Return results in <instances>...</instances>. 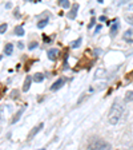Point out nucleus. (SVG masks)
Wrapping results in <instances>:
<instances>
[{
	"instance_id": "17",
	"label": "nucleus",
	"mask_w": 133,
	"mask_h": 150,
	"mask_svg": "<svg viewBox=\"0 0 133 150\" xmlns=\"http://www.w3.org/2000/svg\"><path fill=\"white\" fill-rule=\"evenodd\" d=\"M59 4H60L63 8H69V1L68 0H59Z\"/></svg>"
},
{
	"instance_id": "7",
	"label": "nucleus",
	"mask_w": 133,
	"mask_h": 150,
	"mask_svg": "<svg viewBox=\"0 0 133 150\" xmlns=\"http://www.w3.org/2000/svg\"><path fill=\"white\" fill-rule=\"evenodd\" d=\"M122 39H124L125 42H128V43H132L133 42V32L130 30L125 31V34L122 35Z\"/></svg>"
},
{
	"instance_id": "27",
	"label": "nucleus",
	"mask_w": 133,
	"mask_h": 150,
	"mask_svg": "<svg viewBox=\"0 0 133 150\" xmlns=\"http://www.w3.org/2000/svg\"><path fill=\"white\" fill-rule=\"evenodd\" d=\"M17 47H19V48H24V44L21 42H19V43H17Z\"/></svg>"
},
{
	"instance_id": "3",
	"label": "nucleus",
	"mask_w": 133,
	"mask_h": 150,
	"mask_svg": "<svg viewBox=\"0 0 133 150\" xmlns=\"http://www.w3.org/2000/svg\"><path fill=\"white\" fill-rule=\"evenodd\" d=\"M43 126H44V123H39L37 126H35V127H33V129H32V130H31V131H29V134H28V137H27V139H28V141H31V139L33 138L35 135L37 134L39 131L41 130V129H43Z\"/></svg>"
},
{
	"instance_id": "14",
	"label": "nucleus",
	"mask_w": 133,
	"mask_h": 150,
	"mask_svg": "<svg viewBox=\"0 0 133 150\" xmlns=\"http://www.w3.org/2000/svg\"><path fill=\"white\" fill-rule=\"evenodd\" d=\"M23 113H24V109H20L19 111H17V114H16V115L13 117V119H12V123H16V122H17V121H19V118L21 117V114H23Z\"/></svg>"
},
{
	"instance_id": "31",
	"label": "nucleus",
	"mask_w": 133,
	"mask_h": 150,
	"mask_svg": "<svg viewBox=\"0 0 133 150\" xmlns=\"http://www.w3.org/2000/svg\"><path fill=\"white\" fill-rule=\"evenodd\" d=\"M40 150H45V149H40Z\"/></svg>"
},
{
	"instance_id": "4",
	"label": "nucleus",
	"mask_w": 133,
	"mask_h": 150,
	"mask_svg": "<svg viewBox=\"0 0 133 150\" xmlns=\"http://www.w3.org/2000/svg\"><path fill=\"white\" fill-rule=\"evenodd\" d=\"M64 83H65V78H60V79H57V81L51 86V90H52V91H57L59 89H61V87L64 86Z\"/></svg>"
},
{
	"instance_id": "8",
	"label": "nucleus",
	"mask_w": 133,
	"mask_h": 150,
	"mask_svg": "<svg viewBox=\"0 0 133 150\" xmlns=\"http://www.w3.org/2000/svg\"><path fill=\"white\" fill-rule=\"evenodd\" d=\"M32 81L36 82V83H41V82L44 81V75H43L41 73H36L33 77H32Z\"/></svg>"
},
{
	"instance_id": "18",
	"label": "nucleus",
	"mask_w": 133,
	"mask_h": 150,
	"mask_svg": "<svg viewBox=\"0 0 133 150\" xmlns=\"http://www.w3.org/2000/svg\"><path fill=\"white\" fill-rule=\"evenodd\" d=\"M103 75H105V70H97V71H96V75H95V77L96 78H101V77H103Z\"/></svg>"
},
{
	"instance_id": "23",
	"label": "nucleus",
	"mask_w": 133,
	"mask_h": 150,
	"mask_svg": "<svg viewBox=\"0 0 133 150\" xmlns=\"http://www.w3.org/2000/svg\"><path fill=\"white\" fill-rule=\"evenodd\" d=\"M132 79H133V71L129 74H126V81H132Z\"/></svg>"
},
{
	"instance_id": "24",
	"label": "nucleus",
	"mask_w": 133,
	"mask_h": 150,
	"mask_svg": "<svg viewBox=\"0 0 133 150\" xmlns=\"http://www.w3.org/2000/svg\"><path fill=\"white\" fill-rule=\"evenodd\" d=\"M93 26H95V18H93V19L91 20V23H89V26H88V28H92V27H93Z\"/></svg>"
},
{
	"instance_id": "2",
	"label": "nucleus",
	"mask_w": 133,
	"mask_h": 150,
	"mask_svg": "<svg viewBox=\"0 0 133 150\" xmlns=\"http://www.w3.org/2000/svg\"><path fill=\"white\" fill-rule=\"evenodd\" d=\"M89 150H110L112 149V145L109 142H106L104 139H95L89 143L88 146Z\"/></svg>"
},
{
	"instance_id": "10",
	"label": "nucleus",
	"mask_w": 133,
	"mask_h": 150,
	"mask_svg": "<svg viewBox=\"0 0 133 150\" xmlns=\"http://www.w3.org/2000/svg\"><path fill=\"white\" fill-rule=\"evenodd\" d=\"M118 26H120V24H118V22H117V20H114L113 24H112V28H110V35H112V36H114V35L117 34Z\"/></svg>"
},
{
	"instance_id": "5",
	"label": "nucleus",
	"mask_w": 133,
	"mask_h": 150,
	"mask_svg": "<svg viewBox=\"0 0 133 150\" xmlns=\"http://www.w3.org/2000/svg\"><path fill=\"white\" fill-rule=\"evenodd\" d=\"M77 11H79V4L75 3L72 5V8H71V11L68 12V19L73 20V19H76V15H77Z\"/></svg>"
},
{
	"instance_id": "25",
	"label": "nucleus",
	"mask_w": 133,
	"mask_h": 150,
	"mask_svg": "<svg viewBox=\"0 0 133 150\" xmlns=\"http://www.w3.org/2000/svg\"><path fill=\"white\" fill-rule=\"evenodd\" d=\"M95 54L96 55H100V54H103V51L100 50V48H97V50H95Z\"/></svg>"
},
{
	"instance_id": "29",
	"label": "nucleus",
	"mask_w": 133,
	"mask_h": 150,
	"mask_svg": "<svg viewBox=\"0 0 133 150\" xmlns=\"http://www.w3.org/2000/svg\"><path fill=\"white\" fill-rule=\"evenodd\" d=\"M11 7H12L11 3H7V4H5V8H11Z\"/></svg>"
},
{
	"instance_id": "11",
	"label": "nucleus",
	"mask_w": 133,
	"mask_h": 150,
	"mask_svg": "<svg viewBox=\"0 0 133 150\" xmlns=\"http://www.w3.org/2000/svg\"><path fill=\"white\" fill-rule=\"evenodd\" d=\"M4 52H5V55H12V52H13V46H12L11 43L5 44V47H4Z\"/></svg>"
},
{
	"instance_id": "30",
	"label": "nucleus",
	"mask_w": 133,
	"mask_h": 150,
	"mask_svg": "<svg viewBox=\"0 0 133 150\" xmlns=\"http://www.w3.org/2000/svg\"><path fill=\"white\" fill-rule=\"evenodd\" d=\"M43 38H44V40H45V42H51L49 38H47V36H43Z\"/></svg>"
},
{
	"instance_id": "21",
	"label": "nucleus",
	"mask_w": 133,
	"mask_h": 150,
	"mask_svg": "<svg viewBox=\"0 0 133 150\" xmlns=\"http://www.w3.org/2000/svg\"><path fill=\"white\" fill-rule=\"evenodd\" d=\"M11 96L13 98V99H16V98L19 96V91H17V90H13V91L11 92Z\"/></svg>"
},
{
	"instance_id": "26",
	"label": "nucleus",
	"mask_w": 133,
	"mask_h": 150,
	"mask_svg": "<svg viewBox=\"0 0 133 150\" xmlns=\"http://www.w3.org/2000/svg\"><path fill=\"white\" fill-rule=\"evenodd\" d=\"M100 30H101V26H97V27H96V30H95V34H97Z\"/></svg>"
},
{
	"instance_id": "1",
	"label": "nucleus",
	"mask_w": 133,
	"mask_h": 150,
	"mask_svg": "<svg viewBox=\"0 0 133 150\" xmlns=\"http://www.w3.org/2000/svg\"><path fill=\"white\" fill-rule=\"evenodd\" d=\"M122 113H124V107H122L118 102H114V103L112 105V109H110V113H109V123L110 125H116L118 121L121 119Z\"/></svg>"
},
{
	"instance_id": "19",
	"label": "nucleus",
	"mask_w": 133,
	"mask_h": 150,
	"mask_svg": "<svg viewBox=\"0 0 133 150\" xmlns=\"http://www.w3.org/2000/svg\"><path fill=\"white\" fill-rule=\"evenodd\" d=\"M125 20H126V23H129L130 26H133V15H126Z\"/></svg>"
},
{
	"instance_id": "20",
	"label": "nucleus",
	"mask_w": 133,
	"mask_h": 150,
	"mask_svg": "<svg viewBox=\"0 0 133 150\" xmlns=\"http://www.w3.org/2000/svg\"><path fill=\"white\" fill-rule=\"evenodd\" d=\"M7 28H8V26L5 23L4 24H0V34H4L5 31H7Z\"/></svg>"
},
{
	"instance_id": "9",
	"label": "nucleus",
	"mask_w": 133,
	"mask_h": 150,
	"mask_svg": "<svg viewBox=\"0 0 133 150\" xmlns=\"http://www.w3.org/2000/svg\"><path fill=\"white\" fill-rule=\"evenodd\" d=\"M31 83H32V78L31 77H27L25 78V81H24V85H23V91H28L31 87Z\"/></svg>"
},
{
	"instance_id": "15",
	"label": "nucleus",
	"mask_w": 133,
	"mask_h": 150,
	"mask_svg": "<svg viewBox=\"0 0 133 150\" xmlns=\"http://www.w3.org/2000/svg\"><path fill=\"white\" fill-rule=\"evenodd\" d=\"M80 44H81V38L76 39V40H73V42H71V47H72V48H77Z\"/></svg>"
},
{
	"instance_id": "12",
	"label": "nucleus",
	"mask_w": 133,
	"mask_h": 150,
	"mask_svg": "<svg viewBox=\"0 0 133 150\" xmlns=\"http://www.w3.org/2000/svg\"><path fill=\"white\" fill-rule=\"evenodd\" d=\"M47 24H48V16L44 18V19H41V20H39L37 22V28H44Z\"/></svg>"
},
{
	"instance_id": "13",
	"label": "nucleus",
	"mask_w": 133,
	"mask_h": 150,
	"mask_svg": "<svg viewBox=\"0 0 133 150\" xmlns=\"http://www.w3.org/2000/svg\"><path fill=\"white\" fill-rule=\"evenodd\" d=\"M133 100V91L129 90V91L125 92V102H132Z\"/></svg>"
},
{
	"instance_id": "28",
	"label": "nucleus",
	"mask_w": 133,
	"mask_h": 150,
	"mask_svg": "<svg viewBox=\"0 0 133 150\" xmlns=\"http://www.w3.org/2000/svg\"><path fill=\"white\" fill-rule=\"evenodd\" d=\"M100 20H101V22H105L106 18H105V16H100Z\"/></svg>"
},
{
	"instance_id": "6",
	"label": "nucleus",
	"mask_w": 133,
	"mask_h": 150,
	"mask_svg": "<svg viewBox=\"0 0 133 150\" xmlns=\"http://www.w3.org/2000/svg\"><path fill=\"white\" fill-rule=\"evenodd\" d=\"M47 55H48V59H49V60H56L57 55H59V50H57V48H51Z\"/></svg>"
},
{
	"instance_id": "22",
	"label": "nucleus",
	"mask_w": 133,
	"mask_h": 150,
	"mask_svg": "<svg viewBox=\"0 0 133 150\" xmlns=\"http://www.w3.org/2000/svg\"><path fill=\"white\" fill-rule=\"evenodd\" d=\"M36 47H37V43L36 42H32L29 44V47H28V48H29V50H33V48H36Z\"/></svg>"
},
{
	"instance_id": "16",
	"label": "nucleus",
	"mask_w": 133,
	"mask_h": 150,
	"mask_svg": "<svg viewBox=\"0 0 133 150\" xmlns=\"http://www.w3.org/2000/svg\"><path fill=\"white\" fill-rule=\"evenodd\" d=\"M15 34L19 35V36H23L24 35V28L21 27V26H17V27L15 28Z\"/></svg>"
}]
</instances>
